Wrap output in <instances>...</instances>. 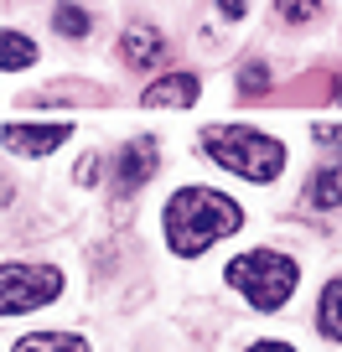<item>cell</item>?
Instances as JSON below:
<instances>
[{"instance_id":"8fae6325","label":"cell","mask_w":342,"mask_h":352,"mask_svg":"<svg viewBox=\"0 0 342 352\" xmlns=\"http://www.w3.org/2000/svg\"><path fill=\"white\" fill-rule=\"evenodd\" d=\"M11 352H89V342L73 337V331H32V337H21Z\"/></svg>"},{"instance_id":"5b68a950","label":"cell","mask_w":342,"mask_h":352,"mask_svg":"<svg viewBox=\"0 0 342 352\" xmlns=\"http://www.w3.org/2000/svg\"><path fill=\"white\" fill-rule=\"evenodd\" d=\"M67 135H73V124H21V120H16V124H6V130H0V145H6L11 155L42 161V155H52Z\"/></svg>"},{"instance_id":"52a82bcc","label":"cell","mask_w":342,"mask_h":352,"mask_svg":"<svg viewBox=\"0 0 342 352\" xmlns=\"http://www.w3.org/2000/svg\"><path fill=\"white\" fill-rule=\"evenodd\" d=\"M197 94H202L197 73H166V78H156V83L140 94V104L145 109H192Z\"/></svg>"},{"instance_id":"6da1fadb","label":"cell","mask_w":342,"mask_h":352,"mask_svg":"<svg viewBox=\"0 0 342 352\" xmlns=\"http://www.w3.org/2000/svg\"><path fill=\"white\" fill-rule=\"evenodd\" d=\"M161 228H166V243H171L177 259H197V254H208L218 239H228V233L244 228V208L228 197V192L182 187L177 197L166 202Z\"/></svg>"},{"instance_id":"3957f363","label":"cell","mask_w":342,"mask_h":352,"mask_svg":"<svg viewBox=\"0 0 342 352\" xmlns=\"http://www.w3.org/2000/svg\"><path fill=\"white\" fill-rule=\"evenodd\" d=\"M223 280H228L254 311H280L296 296L301 264L290 259V254H275V249H249V254H239V259H228Z\"/></svg>"},{"instance_id":"9a60e30c","label":"cell","mask_w":342,"mask_h":352,"mask_svg":"<svg viewBox=\"0 0 342 352\" xmlns=\"http://www.w3.org/2000/svg\"><path fill=\"white\" fill-rule=\"evenodd\" d=\"M265 88H270V67L265 63L239 67V94H265Z\"/></svg>"},{"instance_id":"8992f818","label":"cell","mask_w":342,"mask_h":352,"mask_svg":"<svg viewBox=\"0 0 342 352\" xmlns=\"http://www.w3.org/2000/svg\"><path fill=\"white\" fill-rule=\"evenodd\" d=\"M156 166H161V145H156L151 135H140V140L125 145V151H120V166H114V187H120V197L140 192L145 182L156 176Z\"/></svg>"},{"instance_id":"4fadbf2b","label":"cell","mask_w":342,"mask_h":352,"mask_svg":"<svg viewBox=\"0 0 342 352\" xmlns=\"http://www.w3.org/2000/svg\"><path fill=\"white\" fill-rule=\"evenodd\" d=\"M52 26H57V36L78 42V36H89V11H83V6H57Z\"/></svg>"},{"instance_id":"9c48e42d","label":"cell","mask_w":342,"mask_h":352,"mask_svg":"<svg viewBox=\"0 0 342 352\" xmlns=\"http://www.w3.org/2000/svg\"><path fill=\"white\" fill-rule=\"evenodd\" d=\"M317 331L327 342H342V275L321 285V300H317Z\"/></svg>"},{"instance_id":"5bb4252c","label":"cell","mask_w":342,"mask_h":352,"mask_svg":"<svg viewBox=\"0 0 342 352\" xmlns=\"http://www.w3.org/2000/svg\"><path fill=\"white\" fill-rule=\"evenodd\" d=\"M321 11H327V0H275L280 21H317Z\"/></svg>"},{"instance_id":"7a4b0ae2","label":"cell","mask_w":342,"mask_h":352,"mask_svg":"<svg viewBox=\"0 0 342 352\" xmlns=\"http://www.w3.org/2000/svg\"><path fill=\"white\" fill-rule=\"evenodd\" d=\"M197 145L208 151L213 166H223V171L244 176V182H275L280 171H286V145L275 140V135L254 130V124H208V130L197 135Z\"/></svg>"},{"instance_id":"ac0fdd59","label":"cell","mask_w":342,"mask_h":352,"mask_svg":"<svg viewBox=\"0 0 342 352\" xmlns=\"http://www.w3.org/2000/svg\"><path fill=\"white\" fill-rule=\"evenodd\" d=\"M244 352H296L290 342H275V337H265V342H254V347H244Z\"/></svg>"},{"instance_id":"ba28073f","label":"cell","mask_w":342,"mask_h":352,"mask_svg":"<svg viewBox=\"0 0 342 352\" xmlns=\"http://www.w3.org/2000/svg\"><path fill=\"white\" fill-rule=\"evenodd\" d=\"M120 52H125V63H130V67H156L166 57V42H161L156 26H130V32L120 36Z\"/></svg>"},{"instance_id":"2e32d148","label":"cell","mask_w":342,"mask_h":352,"mask_svg":"<svg viewBox=\"0 0 342 352\" xmlns=\"http://www.w3.org/2000/svg\"><path fill=\"white\" fill-rule=\"evenodd\" d=\"M311 135H317L321 145H342V124H311Z\"/></svg>"},{"instance_id":"277c9868","label":"cell","mask_w":342,"mask_h":352,"mask_svg":"<svg viewBox=\"0 0 342 352\" xmlns=\"http://www.w3.org/2000/svg\"><path fill=\"white\" fill-rule=\"evenodd\" d=\"M63 296V270L57 264H0V316L52 306Z\"/></svg>"},{"instance_id":"e0dca14e","label":"cell","mask_w":342,"mask_h":352,"mask_svg":"<svg viewBox=\"0 0 342 352\" xmlns=\"http://www.w3.org/2000/svg\"><path fill=\"white\" fill-rule=\"evenodd\" d=\"M218 11L228 16V21H244V16H249V0H218Z\"/></svg>"},{"instance_id":"7c38bea8","label":"cell","mask_w":342,"mask_h":352,"mask_svg":"<svg viewBox=\"0 0 342 352\" xmlns=\"http://www.w3.org/2000/svg\"><path fill=\"white\" fill-rule=\"evenodd\" d=\"M32 63H36V42L6 26V32H0V67H6V73H21V67H32Z\"/></svg>"},{"instance_id":"30bf717a","label":"cell","mask_w":342,"mask_h":352,"mask_svg":"<svg viewBox=\"0 0 342 352\" xmlns=\"http://www.w3.org/2000/svg\"><path fill=\"white\" fill-rule=\"evenodd\" d=\"M306 202L311 208H342V161L321 166V171L306 182Z\"/></svg>"},{"instance_id":"d6986e66","label":"cell","mask_w":342,"mask_h":352,"mask_svg":"<svg viewBox=\"0 0 342 352\" xmlns=\"http://www.w3.org/2000/svg\"><path fill=\"white\" fill-rule=\"evenodd\" d=\"M94 176H99V155H83V166H78V182H83V187H89Z\"/></svg>"}]
</instances>
